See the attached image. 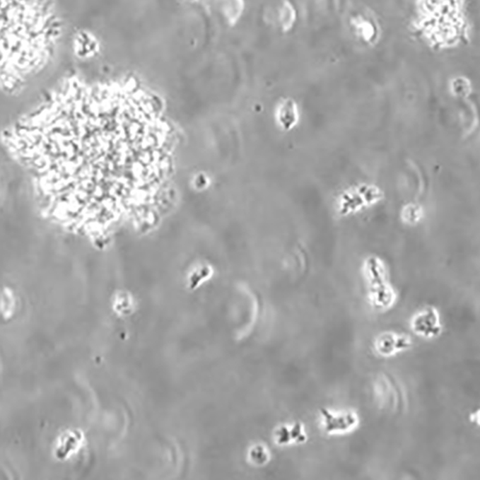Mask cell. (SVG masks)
<instances>
[{
    "label": "cell",
    "instance_id": "obj_2",
    "mask_svg": "<svg viewBox=\"0 0 480 480\" xmlns=\"http://www.w3.org/2000/svg\"><path fill=\"white\" fill-rule=\"evenodd\" d=\"M362 272L366 281L370 305L380 310L392 308L397 300V293L389 280L385 262L380 257H368L364 261Z\"/></svg>",
    "mask_w": 480,
    "mask_h": 480
},
{
    "label": "cell",
    "instance_id": "obj_5",
    "mask_svg": "<svg viewBox=\"0 0 480 480\" xmlns=\"http://www.w3.org/2000/svg\"><path fill=\"white\" fill-rule=\"evenodd\" d=\"M413 332L426 339H433L441 334V316L434 307H426L413 315L410 323Z\"/></svg>",
    "mask_w": 480,
    "mask_h": 480
},
{
    "label": "cell",
    "instance_id": "obj_3",
    "mask_svg": "<svg viewBox=\"0 0 480 480\" xmlns=\"http://www.w3.org/2000/svg\"><path fill=\"white\" fill-rule=\"evenodd\" d=\"M385 194L375 185L361 184L350 187L340 193L336 199L337 213L342 216H351L364 209L382 202Z\"/></svg>",
    "mask_w": 480,
    "mask_h": 480
},
{
    "label": "cell",
    "instance_id": "obj_6",
    "mask_svg": "<svg viewBox=\"0 0 480 480\" xmlns=\"http://www.w3.org/2000/svg\"><path fill=\"white\" fill-rule=\"evenodd\" d=\"M409 335L394 332H385L377 335L374 341L375 353L383 358H391L411 348Z\"/></svg>",
    "mask_w": 480,
    "mask_h": 480
},
{
    "label": "cell",
    "instance_id": "obj_1",
    "mask_svg": "<svg viewBox=\"0 0 480 480\" xmlns=\"http://www.w3.org/2000/svg\"><path fill=\"white\" fill-rule=\"evenodd\" d=\"M24 124V147L42 189L81 230H106L151 208L172 168L170 126L148 102L82 93Z\"/></svg>",
    "mask_w": 480,
    "mask_h": 480
},
{
    "label": "cell",
    "instance_id": "obj_4",
    "mask_svg": "<svg viewBox=\"0 0 480 480\" xmlns=\"http://www.w3.org/2000/svg\"><path fill=\"white\" fill-rule=\"evenodd\" d=\"M321 430L328 435H344L355 431L361 423V417L353 409L319 410Z\"/></svg>",
    "mask_w": 480,
    "mask_h": 480
},
{
    "label": "cell",
    "instance_id": "obj_8",
    "mask_svg": "<svg viewBox=\"0 0 480 480\" xmlns=\"http://www.w3.org/2000/svg\"><path fill=\"white\" fill-rule=\"evenodd\" d=\"M423 211L422 206L415 203L407 204L401 211V218L404 223L415 225L423 219Z\"/></svg>",
    "mask_w": 480,
    "mask_h": 480
},
{
    "label": "cell",
    "instance_id": "obj_7",
    "mask_svg": "<svg viewBox=\"0 0 480 480\" xmlns=\"http://www.w3.org/2000/svg\"><path fill=\"white\" fill-rule=\"evenodd\" d=\"M308 433L301 422L283 425L275 431V442L280 446L293 444H304L308 441Z\"/></svg>",
    "mask_w": 480,
    "mask_h": 480
}]
</instances>
